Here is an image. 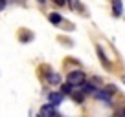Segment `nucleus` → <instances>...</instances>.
Wrapping results in <instances>:
<instances>
[{"instance_id":"nucleus-1","label":"nucleus","mask_w":125,"mask_h":117,"mask_svg":"<svg viewBox=\"0 0 125 117\" xmlns=\"http://www.w3.org/2000/svg\"><path fill=\"white\" fill-rule=\"evenodd\" d=\"M66 81L70 82L72 86H81L83 82H85V71H81V70H74V71H70L68 73V77H66Z\"/></svg>"},{"instance_id":"nucleus-2","label":"nucleus","mask_w":125,"mask_h":117,"mask_svg":"<svg viewBox=\"0 0 125 117\" xmlns=\"http://www.w3.org/2000/svg\"><path fill=\"white\" fill-rule=\"evenodd\" d=\"M55 115H57V112H55V106L52 102H48L41 108V117H55Z\"/></svg>"},{"instance_id":"nucleus-3","label":"nucleus","mask_w":125,"mask_h":117,"mask_svg":"<svg viewBox=\"0 0 125 117\" xmlns=\"http://www.w3.org/2000/svg\"><path fill=\"white\" fill-rule=\"evenodd\" d=\"M94 97L99 99V101L110 102V92L109 90H96V92H94Z\"/></svg>"},{"instance_id":"nucleus-4","label":"nucleus","mask_w":125,"mask_h":117,"mask_svg":"<svg viewBox=\"0 0 125 117\" xmlns=\"http://www.w3.org/2000/svg\"><path fill=\"white\" fill-rule=\"evenodd\" d=\"M62 97H64V95H62L61 92H53V93H50V95H48V99H50V102H52L53 106L61 104V102H62Z\"/></svg>"},{"instance_id":"nucleus-5","label":"nucleus","mask_w":125,"mask_h":117,"mask_svg":"<svg viewBox=\"0 0 125 117\" xmlns=\"http://www.w3.org/2000/svg\"><path fill=\"white\" fill-rule=\"evenodd\" d=\"M83 88H81V92H83V93H85V95H88V93H92L94 95V92H96V90H98V88H96V86H94V84H90V82H83Z\"/></svg>"},{"instance_id":"nucleus-6","label":"nucleus","mask_w":125,"mask_h":117,"mask_svg":"<svg viewBox=\"0 0 125 117\" xmlns=\"http://www.w3.org/2000/svg\"><path fill=\"white\" fill-rule=\"evenodd\" d=\"M112 11L116 17H120L123 13V4H121V0H112Z\"/></svg>"},{"instance_id":"nucleus-7","label":"nucleus","mask_w":125,"mask_h":117,"mask_svg":"<svg viewBox=\"0 0 125 117\" xmlns=\"http://www.w3.org/2000/svg\"><path fill=\"white\" fill-rule=\"evenodd\" d=\"M48 82H52V84H61V75L59 73H50L48 75Z\"/></svg>"},{"instance_id":"nucleus-8","label":"nucleus","mask_w":125,"mask_h":117,"mask_svg":"<svg viewBox=\"0 0 125 117\" xmlns=\"http://www.w3.org/2000/svg\"><path fill=\"white\" fill-rule=\"evenodd\" d=\"M72 88L74 86L70 84V82H66V84H61V93L64 95V93H72Z\"/></svg>"},{"instance_id":"nucleus-9","label":"nucleus","mask_w":125,"mask_h":117,"mask_svg":"<svg viewBox=\"0 0 125 117\" xmlns=\"http://www.w3.org/2000/svg\"><path fill=\"white\" fill-rule=\"evenodd\" d=\"M61 15H59V13H52V15H50V22L52 24H61Z\"/></svg>"},{"instance_id":"nucleus-10","label":"nucleus","mask_w":125,"mask_h":117,"mask_svg":"<svg viewBox=\"0 0 125 117\" xmlns=\"http://www.w3.org/2000/svg\"><path fill=\"white\" fill-rule=\"evenodd\" d=\"M53 2H55L57 6H64V2H66V0H53Z\"/></svg>"},{"instance_id":"nucleus-11","label":"nucleus","mask_w":125,"mask_h":117,"mask_svg":"<svg viewBox=\"0 0 125 117\" xmlns=\"http://www.w3.org/2000/svg\"><path fill=\"white\" fill-rule=\"evenodd\" d=\"M4 8H6V0H0V11H2Z\"/></svg>"},{"instance_id":"nucleus-12","label":"nucleus","mask_w":125,"mask_h":117,"mask_svg":"<svg viewBox=\"0 0 125 117\" xmlns=\"http://www.w3.org/2000/svg\"><path fill=\"white\" fill-rule=\"evenodd\" d=\"M121 117H125V106L121 108Z\"/></svg>"},{"instance_id":"nucleus-13","label":"nucleus","mask_w":125,"mask_h":117,"mask_svg":"<svg viewBox=\"0 0 125 117\" xmlns=\"http://www.w3.org/2000/svg\"><path fill=\"white\" fill-rule=\"evenodd\" d=\"M121 81H123V82H125V75H123V79H121Z\"/></svg>"},{"instance_id":"nucleus-14","label":"nucleus","mask_w":125,"mask_h":117,"mask_svg":"<svg viewBox=\"0 0 125 117\" xmlns=\"http://www.w3.org/2000/svg\"><path fill=\"white\" fill-rule=\"evenodd\" d=\"M39 2H44V0H39Z\"/></svg>"}]
</instances>
